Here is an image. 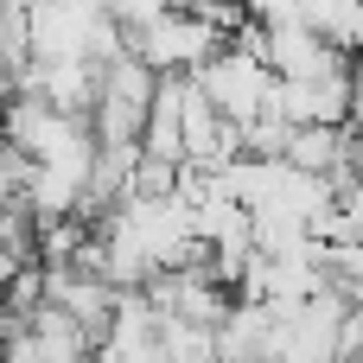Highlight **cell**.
<instances>
[{"label":"cell","instance_id":"obj_1","mask_svg":"<svg viewBox=\"0 0 363 363\" xmlns=\"http://www.w3.org/2000/svg\"><path fill=\"white\" fill-rule=\"evenodd\" d=\"M191 83L204 89V102H211L230 128H242V121H255V115L268 108V83H274V70H268L255 51L223 45L217 57H204V64L191 70Z\"/></svg>","mask_w":363,"mask_h":363},{"label":"cell","instance_id":"obj_2","mask_svg":"<svg viewBox=\"0 0 363 363\" xmlns=\"http://www.w3.org/2000/svg\"><path fill=\"white\" fill-rule=\"evenodd\" d=\"M19 325H26L32 351H38L45 363H89V357H96V338H89L70 313H57V306H45V300H38Z\"/></svg>","mask_w":363,"mask_h":363},{"label":"cell","instance_id":"obj_3","mask_svg":"<svg viewBox=\"0 0 363 363\" xmlns=\"http://www.w3.org/2000/svg\"><path fill=\"white\" fill-rule=\"evenodd\" d=\"M287 166L294 172H306V179H338V172H351V128H294V140H287Z\"/></svg>","mask_w":363,"mask_h":363},{"label":"cell","instance_id":"obj_4","mask_svg":"<svg viewBox=\"0 0 363 363\" xmlns=\"http://www.w3.org/2000/svg\"><path fill=\"white\" fill-rule=\"evenodd\" d=\"M306 32L363 57V0H306Z\"/></svg>","mask_w":363,"mask_h":363},{"label":"cell","instance_id":"obj_5","mask_svg":"<svg viewBox=\"0 0 363 363\" xmlns=\"http://www.w3.org/2000/svg\"><path fill=\"white\" fill-rule=\"evenodd\" d=\"M236 134H242V160H287V140H294V128L274 121V115H255Z\"/></svg>","mask_w":363,"mask_h":363},{"label":"cell","instance_id":"obj_6","mask_svg":"<svg viewBox=\"0 0 363 363\" xmlns=\"http://www.w3.org/2000/svg\"><path fill=\"white\" fill-rule=\"evenodd\" d=\"M26 179H32V160L0 140V204H19L26 198Z\"/></svg>","mask_w":363,"mask_h":363},{"label":"cell","instance_id":"obj_7","mask_svg":"<svg viewBox=\"0 0 363 363\" xmlns=\"http://www.w3.org/2000/svg\"><path fill=\"white\" fill-rule=\"evenodd\" d=\"M102 13L121 26V32H140V26H153L160 13H172L166 0H102Z\"/></svg>","mask_w":363,"mask_h":363},{"label":"cell","instance_id":"obj_8","mask_svg":"<svg viewBox=\"0 0 363 363\" xmlns=\"http://www.w3.org/2000/svg\"><path fill=\"white\" fill-rule=\"evenodd\" d=\"M351 172H357V185H363V121H351Z\"/></svg>","mask_w":363,"mask_h":363},{"label":"cell","instance_id":"obj_9","mask_svg":"<svg viewBox=\"0 0 363 363\" xmlns=\"http://www.w3.org/2000/svg\"><path fill=\"white\" fill-rule=\"evenodd\" d=\"M166 6H172V13H198L204 0H166Z\"/></svg>","mask_w":363,"mask_h":363}]
</instances>
